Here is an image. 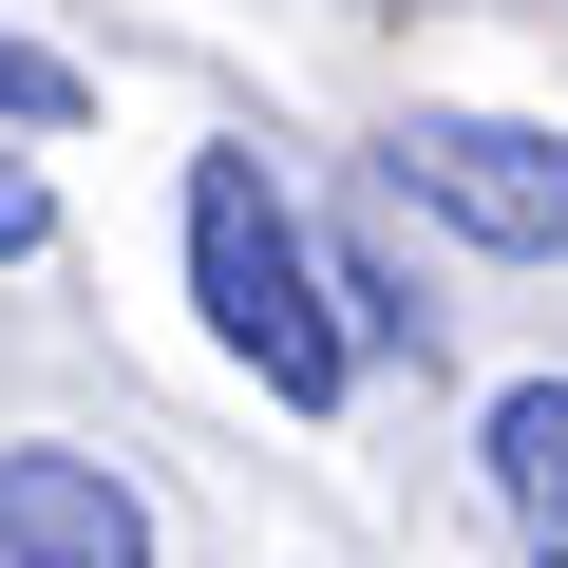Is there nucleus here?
<instances>
[{
    "label": "nucleus",
    "instance_id": "nucleus-1",
    "mask_svg": "<svg viewBox=\"0 0 568 568\" xmlns=\"http://www.w3.org/2000/svg\"><path fill=\"white\" fill-rule=\"evenodd\" d=\"M190 304H209V342H227L284 417H342L361 342H342V304H323V227L284 209L265 152H190Z\"/></svg>",
    "mask_w": 568,
    "mask_h": 568
},
{
    "label": "nucleus",
    "instance_id": "nucleus-2",
    "mask_svg": "<svg viewBox=\"0 0 568 568\" xmlns=\"http://www.w3.org/2000/svg\"><path fill=\"white\" fill-rule=\"evenodd\" d=\"M379 190L436 209V227L493 246V265H549V246H568V133H549V114H398V133H379Z\"/></svg>",
    "mask_w": 568,
    "mask_h": 568
},
{
    "label": "nucleus",
    "instance_id": "nucleus-3",
    "mask_svg": "<svg viewBox=\"0 0 568 568\" xmlns=\"http://www.w3.org/2000/svg\"><path fill=\"white\" fill-rule=\"evenodd\" d=\"M0 568H152V511L77 436H0Z\"/></svg>",
    "mask_w": 568,
    "mask_h": 568
},
{
    "label": "nucleus",
    "instance_id": "nucleus-4",
    "mask_svg": "<svg viewBox=\"0 0 568 568\" xmlns=\"http://www.w3.org/2000/svg\"><path fill=\"white\" fill-rule=\"evenodd\" d=\"M474 455H493L511 549H530V568H568V379H511V398L474 417Z\"/></svg>",
    "mask_w": 568,
    "mask_h": 568
},
{
    "label": "nucleus",
    "instance_id": "nucleus-5",
    "mask_svg": "<svg viewBox=\"0 0 568 568\" xmlns=\"http://www.w3.org/2000/svg\"><path fill=\"white\" fill-rule=\"evenodd\" d=\"M77 114H95V77H77V58L0 39V152H39V133H77Z\"/></svg>",
    "mask_w": 568,
    "mask_h": 568
},
{
    "label": "nucleus",
    "instance_id": "nucleus-6",
    "mask_svg": "<svg viewBox=\"0 0 568 568\" xmlns=\"http://www.w3.org/2000/svg\"><path fill=\"white\" fill-rule=\"evenodd\" d=\"M39 246H58V190H39L20 152H0V265H39Z\"/></svg>",
    "mask_w": 568,
    "mask_h": 568
}]
</instances>
